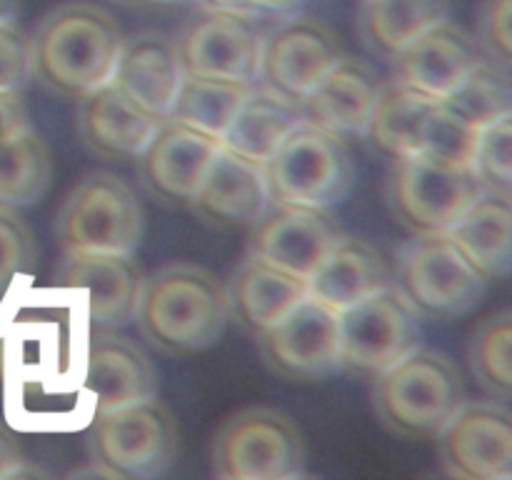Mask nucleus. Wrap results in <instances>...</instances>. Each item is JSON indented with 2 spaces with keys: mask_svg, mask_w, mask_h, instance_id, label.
<instances>
[{
  "mask_svg": "<svg viewBox=\"0 0 512 480\" xmlns=\"http://www.w3.org/2000/svg\"><path fill=\"white\" fill-rule=\"evenodd\" d=\"M123 43V30L108 10L83 0L63 3L30 35L33 78L48 93L78 100L113 80Z\"/></svg>",
  "mask_w": 512,
  "mask_h": 480,
  "instance_id": "nucleus-1",
  "label": "nucleus"
},
{
  "mask_svg": "<svg viewBox=\"0 0 512 480\" xmlns=\"http://www.w3.org/2000/svg\"><path fill=\"white\" fill-rule=\"evenodd\" d=\"M135 320L153 348L168 355L198 353L228 328V288L203 265L170 263L143 280Z\"/></svg>",
  "mask_w": 512,
  "mask_h": 480,
  "instance_id": "nucleus-2",
  "label": "nucleus"
},
{
  "mask_svg": "<svg viewBox=\"0 0 512 480\" xmlns=\"http://www.w3.org/2000/svg\"><path fill=\"white\" fill-rule=\"evenodd\" d=\"M465 400L458 365L423 345L373 380L375 413L400 438H435Z\"/></svg>",
  "mask_w": 512,
  "mask_h": 480,
  "instance_id": "nucleus-3",
  "label": "nucleus"
},
{
  "mask_svg": "<svg viewBox=\"0 0 512 480\" xmlns=\"http://www.w3.org/2000/svg\"><path fill=\"white\" fill-rule=\"evenodd\" d=\"M393 283L418 315L453 320L470 313L488 293L490 278L448 233L415 235L395 255Z\"/></svg>",
  "mask_w": 512,
  "mask_h": 480,
  "instance_id": "nucleus-4",
  "label": "nucleus"
},
{
  "mask_svg": "<svg viewBox=\"0 0 512 480\" xmlns=\"http://www.w3.org/2000/svg\"><path fill=\"white\" fill-rule=\"evenodd\" d=\"M210 463L220 480L303 478V435L290 415L275 408L238 410L215 433Z\"/></svg>",
  "mask_w": 512,
  "mask_h": 480,
  "instance_id": "nucleus-5",
  "label": "nucleus"
},
{
  "mask_svg": "<svg viewBox=\"0 0 512 480\" xmlns=\"http://www.w3.org/2000/svg\"><path fill=\"white\" fill-rule=\"evenodd\" d=\"M88 443L93 460L105 475L160 478L178 458V423L158 398L140 400L118 410L93 413Z\"/></svg>",
  "mask_w": 512,
  "mask_h": 480,
  "instance_id": "nucleus-6",
  "label": "nucleus"
},
{
  "mask_svg": "<svg viewBox=\"0 0 512 480\" xmlns=\"http://www.w3.org/2000/svg\"><path fill=\"white\" fill-rule=\"evenodd\" d=\"M65 253L135 255L145 233L138 195L113 173H90L65 198L55 218Z\"/></svg>",
  "mask_w": 512,
  "mask_h": 480,
  "instance_id": "nucleus-7",
  "label": "nucleus"
},
{
  "mask_svg": "<svg viewBox=\"0 0 512 480\" xmlns=\"http://www.w3.org/2000/svg\"><path fill=\"white\" fill-rule=\"evenodd\" d=\"M270 205L333 208L355 183V163L343 138L300 123L265 163Z\"/></svg>",
  "mask_w": 512,
  "mask_h": 480,
  "instance_id": "nucleus-8",
  "label": "nucleus"
},
{
  "mask_svg": "<svg viewBox=\"0 0 512 480\" xmlns=\"http://www.w3.org/2000/svg\"><path fill=\"white\" fill-rule=\"evenodd\" d=\"M340 370L375 380L423 345L418 310L390 283L340 313Z\"/></svg>",
  "mask_w": 512,
  "mask_h": 480,
  "instance_id": "nucleus-9",
  "label": "nucleus"
},
{
  "mask_svg": "<svg viewBox=\"0 0 512 480\" xmlns=\"http://www.w3.org/2000/svg\"><path fill=\"white\" fill-rule=\"evenodd\" d=\"M480 195L470 168H450L423 155L395 158L390 208L413 235L448 233Z\"/></svg>",
  "mask_w": 512,
  "mask_h": 480,
  "instance_id": "nucleus-10",
  "label": "nucleus"
},
{
  "mask_svg": "<svg viewBox=\"0 0 512 480\" xmlns=\"http://www.w3.org/2000/svg\"><path fill=\"white\" fill-rule=\"evenodd\" d=\"M258 338L260 358L275 375L315 383L340 370V313L305 295L290 313Z\"/></svg>",
  "mask_w": 512,
  "mask_h": 480,
  "instance_id": "nucleus-11",
  "label": "nucleus"
},
{
  "mask_svg": "<svg viewBox=\"0 0 512 480\" xmlns=\"http://www.w3.org/2000/svg\"><path fill=\"white\" fill-rule=\"evenodd\" d=\"M435 440L440 465L450 478H512V418L503 400H465Z\"/></svg>",
  "mask_w": 512,
  "mask_h": 480,
  "instance_id": "nucleus-12",
  "label": "nucleus"
},
{
  "mask_svg": "<svg viewBox=\"0 0 512 480\" xmlns=\"http://www.w3.org/2000/svg\"><path fill=\"white\" fill-rule=\"evenodd\" d=\"M265 28L258 20L203 10L175 40L185 75L255 85L260 80Z\"/></svg>",
  "mask_w": 512,
  "mask_h": 480,
  "instance_id": "nucleus-13",
  "label": "nucleus"
},
{
  "mask_svg": "<svg viewBox=\"0 0 512 480\" xmlns=\"http://www.w3.org/2000/svg\"><path fill=\"white\" fill-rule=\"evenodd\" d=\"M343 55L338 35L323 20L293 15L265 30L258 83L300 103Z\"/></svg>",
  "mask_w": 512,
  "mask_h": 480,
  "instance_id": "nucleus-14",
  "label": "nucleus"
},
{
  "mask_svg": "<svg viewBox=\"0 0 512 480\" xmlns=\"http://www.w3.org/2000/svg\"><path fill=\"white\" fill-rule=\"evenodd\" d=\"M220 138L175 118L160 120L143 153L135 158L145 190L165 205H190L203 185Z\"/></svg>",
  "mask_w": 512,
  "mask_h": 480,
  "instance_id": "nucleus-15",
  "label": "nucleus"
},
{
  "mask_svg": "<svg viewBox=\"0 0 512 480\" xmlns=\"http://www.w3.org/2000/svg\"><path fill=\"white\" fill-rule=\"evenodd\" d=\"M343 235L330 208L270 205L255 223L248 253L308 283Z\"/></svg>",
  "mask_w": 512,
  "mask_h": 480,
  "instance_id": "nucleus-16",
  "label": "nucleus"
},
{
  "mask_svg": "<svg viewBox=\"0 0 512 480\" xmlns=\"http://www.w3.org/2000/svg\"><path fill=\"white\" fill-rule=\"evenodd\" d=\"M143 280L145 275L133 255L65 253L58 268V283L85 293L90 325L105 330L133 323Z\"/></svg>",
  "mask_w": 512,
  "mask_h": 480,
  "instance_id": "nucleus-17",
  "label": "nucleus"
},
{
  "mask_svg": "<svg viewBox=\"0 0 512 480\" xmlns=\"http://www.w3.org/2000/svg\"><path fill=\"white\" fill-rule=\"evenodd\" d=\"M83 388L93 395V413L118 410L158 398V370L133 340L95 328L85 345Z\"/></svg>",
  "mask_w": 512,
  "mask_h": 480,
  "instance_id": "nucleus-18",
  "label": "nucleus"
},
{
  "mask_svg": "<svg viewBox=\"0 0 512 480\" xmlns=\"http://www.w3.org/2000/svg\"><path fill=\"white\" fill-rule=\"evenodd\" d=\"M160 120L125 93L115 80L78 98V135L103 160H135L150 143Z\"/></svg>",
  "mask_w": 512,
  "mask_h": 480,
  "instance_id": "nucleus-19",
  "label": "nucleus"
},
{
  "mask_svg": "<svg viewBox=\"0 0 512 480\" xmlns=\"http://www.w3.org/2000/svg\"><path fill=\"white\" fill-rule=\"evenodd\" d=\"M483 60L473 35L450 18L430 28L418 40L400 50L393 63L395 83L420 90L435 100H445L470 70Z\"/></svg>",
  "mask_w": 512,
  "mask_h": 480,
  "instance_id": "nucleus-20",
  "label": "nucleus"
},
{
  "mask_svg": "<svg viewBox=\"0 0 512 480\" xmlns=\"http://www.w3.org/2000/svg\"><path fill=\"white\" fill-rule=\"evenodd\" d=\"M383 83L365 60L343 55L340 63L300 100L305 123L338 138L365 135L378 105Z\"/></svg>",
  "mask_w": 512,
  "mask_h": 480,
  "instance_id": "nucleus-21",
  "label": "nucleus"
},
{
  "mask_svg": "<svg viewBox=\"0 0 512 480\" xmlns=\"http://www.w3.org/2000/svg\"><path fill=\"white\" fill-rule=\"evenodd\" d=\"M190 208L208 225H255L270 208L265 165L220 148Z\"/></svg>",
  "mask_w": 512,
  "mask_h": 480,
  "instance_id": "nucleus-22",
  "label": "nucleus"
},
{
  "mask_svg": "<svg viewBox=\"0 0 512 480\" xmlns=\"http://www.w3.org/2000/svg\"><path fill=\"white\" fill-rule=\"evenodd\" d=\"M185 70L173 38L155 30L125 38L113 80L158 118H168Z\"/></svg>",
  "mask_w": 512,
  "mask_h": 480,
  "instance_id": "nucleus-23",
  "label": "nucleus"
},
{
  "mask_svg": "<svg viewBox=\"0 0 512 480\" xmlns=\"http://www.w3.org/2000/svg\"><path fill=\"white\" fill-rule=\"evenodd\" d=\"M230 320L250 335H260L278 323L308 295V283L278 265L248 253L228 285Z\"/></svg>",
  "mask_w": 512,
  "mask_h": 480,
  "instance_id": "nucleus-24",
  "label": "nucleus"
},
{
  "mask_svg": "<svg viewBox=\"0 0 512 480\" xmlns=\"http://www.w3.org/2000/svg\"><path fill=\"white\" fill-rule=\"evenodd\" d=\"M390 283L393 273L378 250L365 240L343 235L320 268L308 278V295L343 313L350 305L388 288Z\"/></svg>",
  "mask_w": 512,
  "mask_h": 480,
  "instance_id": "nucleus-25",
  "label": "nucleus"
},
{
  "mask_svg": "<svg viewBox=\"0 0 512 480\" xmlns=\"http://www.w3.org/2000/svg\"><path fill=\"white\" fill-rule=\"evenodd\" d=\"M300 123V103L268 85L255 83L220 143L243 158L265 165Z\"/></svg>",
  "mask_w": 512,
  "mask_h": 480,
  "instance_id": "nucleus-26",
  "label": "nucleus"
},
{
  "mask_svg": "<svg viewBox=\"0 0 512 480\" xmlns=\"http://www.w3.org/2000/svg\"><path fill=\"white\" fill-rule=\"evenodd\" d=\"M512 210L508 200L480 195L448 230L463 253L488 275L503 280L512 268Z\"/></svg>",
  "mask_w": 512,
  "mask_h": 480,
  "instance_id": "nucleus-27",
  "label": "nucleus"
},
{
  "mask_svg": "<svg viewBox=\"0 0 512 480\" xmlns=\"http://www.w3.org/2000/svg\"><path fill=\"white\" fill-rule=\"evenodd\" d=\"M445 18L448 0H363L360 30L375 55L393 60Z\"/></svg>",
  "mask_w": 512,
  "mask_h": 480,
  "instance_id": "nucleus-28",
  "label": "nucleus"
},
{
  "mask_svg": "<svg viewBox=\"0 0 512 480\" xmlns=\"http://www.w3.org/2000/svg\"><path fill=\"white\" fill-rule=\"evenodd\" d=\"M438 103L420 90L408 88L403 83L383 85L378 105L373 110L365 138L373 140L380 150L393 158H410L420 153V130L425 118Z\"/></svg>",
  "mask_w": 512,
  "mask_h": 480,
  "instance_id": "nucleus-29",
  "label": "nucleus"
},
{
  "mask_svg": "<svg viewBox=\"0 0 512 480\" xmlns=\"http://www.w3.org/2000/svg\"><path fill=\"white\" fill-rule=\"evenodd\" d=\"M53 158L33 128L0 148V210L35 205L50 188Z\"/></svg>",
  "mask_w": 512,
  "mask_h": 480,
  "instance_id": "nucleus-30",
  "label": "nucleus"
},
{
  "mask_svg": "<svg viewBox=\"0 0 512 480\" xmlns=\"http://www.w3.org/2000/svg\"><path fill=\"white\" fill-rule=\"evenodd\" d=\"M250 88L253 85L233 83V80L185 75L168 118L193 125L215 138H223L243 100L248 98Z\"/></svg>",
  "mask_w": 512,
  "mask_h": 480,
  "instance_id": "nucleus-31",
  "label": "nucleus"
},
{
  "mask_svg": "<svg viewBox=\"0 0 512 480\" xmlns=\"http://www.w3.org/2000/svg\"><path fill=\"white\" fill-rule=\"evenodd\" d=\"M443 103L480 130L495 120L508 118L512 115L510 70L483 58Z\"/></svg>",
  "mask_w": 512,
  "mask_h": 480,
  "instance_id": "nucleus-32",
  "label": "nucleus"
},
{
  "mask_svg": "<svg viewBox=\"0 0 512 480\" xmlns=\"http://www.w3.org/2000/svg\"><path fill=\"white\" fill-rule=\"evenodd\" d=\"M512 313L508 308L488 315L470 338V368L480 388L508 403L512 390Z\"/></svg>",
  "mask_w": 512,
  "mask_h": 480,
  "instance_id": "nucleus-33",
  "label": "nucleus"
},
{
  "mask_svg": "<svg viewBox=\"0 0 512 480\" xmlns=\"http://www.w3.org/2000/svg\"><path fill=\"white\" fill-rule=\"evenodd\" d=\"M480 128L470 125L458 113L448 108L443 100L433 105L420 130V153L433 163L450 168H470L478 145Z\"/></svg>",
  "mask_w": 512,
  "mask_h": 480,
  "instance_id": "nucleus-34",
  "label": "nucleus"
},
{
  "mask_svg": "<svg viewBox=\"0 0 512 480\" xmlns=\"http://www.w3.org/2000/svg\"><path fill=\"white\" fill-rule=\"evenodd\" d=\"M480 193L498 200H512V115L485 125L470 163Z\"/></svg>",
  "mask_w": 512,
  "mask_h": 480,
  "instance_id": "nucleus-35",
  "label": "nucleus"
},
{
  "mask_svg": "<svg viewBox=\"0 0 512 480\" xmlns=\"http://www.w3.org/2000/svg\"><path fill=\"white\" fill-rule=\"evenodd\" d=\"M510 18H512V0H483L478 13V43L480 53L485 60L510 70Z\"/></svg>",
  "mask_w": 512,
  "mask_h": 480,
  "instance_id": "nucleus-36",
  "label": "nucleus"
},
{
  "mask_svg": "<svg viewBox=\"0 0 512 480\" xmlns=\"http://www.w3.org/2000/svg\"><path fill=\"white\" fill-rule=\"evenodd\" d=\"M35 265V238L15 210H0V283Z\"/></svg>",
  "mask_w": 512,
  "mask_h": 480,
  "instance_id": "nucleus-37",
  "label": "nucleus"
},
{
  "mask_svg": "<svg viewBox=\"0 0 512 480\" xmlns=\"http://www.w3.org/2000/svg\"><path fill=\"white\" fill-rule=\"evenodd\" d=\"M33 80L30 35L15 25H0V93H20Z\"/></svg>",
  "mask_w": 512,
  "mask_h": 480,
  "instance_id": "nucleus-38",
  "label": "nucleus"
},
{
  "mask_svg": "<svg viewBox=\"0 0 512 480\" xmlns=\"http://www.w3.org/2000/svg\"><path fill=\"white\" fill-rule=\"evenodd\" d=\"M33 128L30 125L28 105L20 93H0V148Z\"/></svg>",
  "mask_w": 512,
  "mask_h": 480,
  "instance_id": "nucleus-39",
  "label": "nucleus"
},
{
  "mask_svg": "<svg viewBox=\"0 0 512 480\" xmlns=\"http://www.w3.org/2000/svg\"><path fill=\"white\" fill-rule=\"evenodd\" d=\"M250 3H253V15L258 23H263V20L280 23V20L300 15L305 0H250Z\"/></svg>",
  "mask_w": 512,
  "mask_h": 480,
  "instance_id": "nucleus-40",
  "label": "nucleus"
},
{
  "mask_svg": "<svg viewBox=\"0 0 512 480\" xmlns=\"http://www.w3.org/2000/svg\"><path fill=\"white\" fill-rule=\"evenodd\" d=\"M20 468H23V458H20L18 448L8 438L0 435V478L20 475Z\"/></svg>",
  "mask_w": 512,
  "mask_h": 480,
  "instance_id": "nucleus-41",
  "label": "nucleus"
},
{
  "mask_svg": "<svg viewBox=\"0 0 512 480\" xmlns=\"http://www.w3.org/2000/svg\"><path fill=\"white\" fill-rule=\"evenodd\" d=\"M20 18V0H0V25H15Z\"/></svg>",
  "mask_w": 512,
  "mask_h": 480,
  "instance_id": "nucleus-42",
  "label": "nucleus"
},
{
  "mask_svg": "<svg viewBox=\"0 0 512 480\" xmlns=\"http://www.w3.org/2000/svg\"><path fill=\"white\" fill-rule=\"evenodd\" d=\"M160 3H188V0H160Z\"/></svg>",
  "mask_w": 512,
  "mask_h": 480,
  "instance_id": "nucleus-43",
  "label": "nucleus"
},
{
  "mask_svg": "<svg viewBox=\"0 0 512 480\" xmlns=\"http://www.w3.org/2000/svg\"><path fill=\"white\" fill-rule=\"evenodd\" d=\"M153 3H160V0H153Z\"/></svg>",
  "mask_w": 512,
  "mask_h": 480,
  "instance_id": "nucleus-44",
  "label": "nucleus"
}]
</instances>
